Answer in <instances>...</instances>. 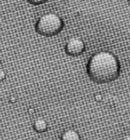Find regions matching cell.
Returning <instances> with one entry per match:
<instances>
[{
	"label": "cell",
	"instance_id": "6da1fadb",
	"mask_svg": "<svg viewBox=\"0 0 130 140\" xmlns=\"http://www.w3.org/2000/svg\"><path fill=\"white\" fill-rule=\"evenodd\" d=\"M120 68L119 61L113 54L101 51L91 56L87 65V72L93 81L104 84L118 78Z\"/></svg>",
	"mask_w": 130,
	"mask_h": 140
},
{
	"label": "cell",
	"instance_id": "9c48e42d",
	"mask_svg": "<svg viewBox=\"0 0 130 140\" xmlns=\"http://www.w3.org/2000/svg\"><path fill=\"white\" fill-rule=\"evenodd\" d=\"M27 111H28V113H29L30 115H32V114H34L35 113V110L34 108H32V107H30Z\"/></svg>",
	"mask_w": 130,
	"mask_h": 140
},
{
	"label": "cell",
	"instance_id": "52a82bcc",
	"mask_svg": "<svg viewBox=\"0 0 130 140\" xmlns=\"http://www.w3.org/2000/svg\"><path fill=\"white\" fill-rule=\"evenodd\" d=\"M6 78V74L3 70L0 69V81H2Z\"/></svg>",
	"mask_w": 130,
	"mask_h": 140
},
{
	"label": "cell",
	"instance_id": "ba28073f",
	"mask_svg": "<svg viewBox=\"0 0 130 140\" xmlns=\"http://www.w3.org/2000/svg\"><path fill=\"white\" fill-rule=\"evenodd\" d=\"M94 99H95V101H96L100 102V101H102V99H103V96H102L100 94H96L94 95Z\"/></svg>",
	"mask_w": 130,
	"mask_h": 140
},
{
	"label": "cell",
	"instance_id": "5b68a950",
	"mask_svg": "<svg viewBox=\"0 0 130 140\" xmlns=\"http://www.w3.org/2000/svg\"><path fill=\"white\" fill-rule=\"evenodd\" d=\"M60 140H81L79 133L74 130H68L65 131Z\"/></svg>",
	"mask_w": 130,
	"mask_h": 140
},
{
	"label": "cell",
	"instance_id": "7c38bea8",
	"mask_svg": "<svg viewBox=\"0 0 130 140\" xmlns=\"http://www.w3.org/2000/svg\"><path fill=\"white\" fill-rule=\"evenodd\" d=\"M42 140H50V139H46V138H45V139H43Z\"/></svg>",
	"mask_w": 130,
	"mask_h": 140
},
{
	"label": "cell",
	"instance_id": "7a4b0ae2",
	"mask_svg": "<svg viewBox=\"0 0 130 140\" xmlns=\"http://www.w3.org/2000/svg\"><path fill=\"white\" fill-rule=\"evenodd\" d=\"M64 26L63 20L56 14L44 15L36 24V31L40 35L52 37L58 34Z\"/></svg>",
	"mask_w": 130,
	"mask_h": 140
},
{
	"label": "cell",
	"instance_id": "3957f363",
	"mask_svg": "<svg viewBox=\"0 0 130 140\" xmlns=\"http://www.w3.org/2000/svg\"><path fill=\"white\" fill-rule=\"evenodd\" d=\"M85 45L84 41L78 37H72L66 44L65 52L68 56L78 57L84 53Z\"/></svg>",
	"mask_w": 130,
	"mask_h": 140
},
{
	"label": "cell",
	"instance_id": "4fadbf2b",
	"mask_svg": "<svg viewBox=\"0 0 130 140\" xmlns=\"http://www.w3.org/2000/svg\"><path fill=\"white\" fill-rule=\"evenodd\" d=\"M0 62H1V58H0Z\"/></svg>",
	"mask_w": 130,
	"mask_h": 140
},
{
	"label": "cell",
	"instance_id": "8992f818",
	"mask_svg": "<svg viewBox=\"0 0 130 140\" xmlns=\"http://www.w3.org/2000/svg\"><path fill=\"white\" fill-rule=\"evenodd\" d=\"M31 4L34 5H39L45 3L47 0H27Z\"/></svg>",
	"mask_w": 130,
	"mask_h": 140
},
{
	"label": "cell",
	"instance_id": "277c9868",
	"mask_svg": "<svg viewBox=\"0 0 130 140\" xmlns=\"http://www.w3.org/2000/svg\"><path fill=\"white\" fill-rule=\"evenodd\" d=\"M33 127L35 131L37 133H44L47 130L48 125L47 121L43 118H38L37 119L33 124Z\"/></svg>",
	"mask_w": 130,
	"mask_h": 140
},
{
	"label": "cell",
	"instance_id": "30bf717a",
	"mask_svg": "<svg viewBox=\"0 0 130 140\" xmlns=\"http://www.w3.org/2000/svg\"><path fill=\"white\" fill-rule=\"evenodd\" d=\"M9 101H10L11 103H12V104L15 103V102H16V97H14V96L11 97H10V99H9Z\"/></svg>",
	"mask_w": 130,
	"mask_h": 140
},
{
	"label": "cell",
	"instance_id": "8fae6325",
	"mask_svg": "<svg viewBox=\"0 0 130 140\" xmlns=\"http://www.w3.org/2000/svg\"><path fill=\"white\" fill-rule=\"evenodd\" d=\"M122 140H130V137L129 135H126V136H125L123 139H122Z\"/></svg>",
	"mask_w": 130,
	"mask_h": 140
}]
</instances>
